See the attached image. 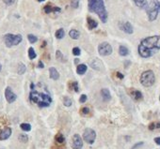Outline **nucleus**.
Returning a JSON list of instances; mask_svg holds the SVG:
<instances>
[{
    "label": "nucleus",
    "instance_id": "7c9ffc66",
    "mask_svg": "<svg viewBox=\"0 0 160 149\" xmlns=\"http://www.w3.org/2000/svg\"><path fill=\"white\" fill-rule=\"evenodd\" d=\"M19 141L22 142H28V135H25V134H20V135H19Z\"/></svg>",
    "mask_w": 160,
    "mask_h": 149
},
{
    "label": "nucleus",
    "instance_id": "a878e982",
    "mask_svg": "<svg viewBox=\"0 0 160 149\" xmlns=\"http://www.w3.org/2000/svg\"><path fill=\"white\" fill-rule=\"evenodd\" d=\"M36 56H37V55H36V53H35L34 49L32 48V47H30V48L28 49V57H29V59L33 60V59H35V58H36Z\"/></svg>",
    "mask_w": 160,
    "mask_h": 149
},
{
    "label": "nucleus",
    "instance_id": "79ce46f5",
    "mask_svg": "<svg viewBox=\"0 0 160 149\" xmlns=\"http://www.w3.org/2000/svg\"><path fill=\"white\" fill-rule=\"evenodd\" d=\"M38 66H39V68L42 69V68L44 67V65L42 64V61H39V65H38Z\"/></svg>",
    "mask_w": 160,
    "mask_h": 149
},
{
    "label": "nucleus",
    "instance_id": "5701e85b",
    "mask_svg": "<svg viewBox=\"0 0 160 149\" xmlns=\"http://www.w3.org/2000/svg\"><path fill=\"white\" fill-rule=\"evenodd\" d=\"M55 36H56V38H57V40H61V38H63L64 36H65V32H64V30L62 28H60V29H57L56 31Z\"/></svg>",
    "mask_w": 160,
    "mask_h": 149
},
{
    "label": "nucleus",
    "instance_id": "f8f14e48",
    "mask_svg": "<svg viewBox=\"0 0 160 149\" xmlns=\"http://www.w3.org/2000/svg\"><path fill=\"white\" fill-rule=\"evenodd\" d=\"M5 98L9 103H12L16 100L17 96L13 93V91H12L10 87H7L5 90Z\"/></svg>",
    "mask_w": 160,
    "mask_h": 149
},
{
    "label": "nucleus",
    "instance_id": "c85d7f7f",
    "mask_svg": "<svg viewBox=\"0 0 160 149\" xmlns=\"http://www.w3.org/2000/svg\"><path fill=\"white\" fill-rule=\"evenodd\" d=\"M160 128V123L159 122H153L149 125V129L150 131H153L156 128Z\"/></svg>",
    "mask_w": 160,
    "mask_h": 149
},
{
    "label": "nucleus",
    "instance_id": "72a5a7b5",
    "mask_svg": "<svg viewBox=\"0 0 160 149\" xmlns=\"http://www.w3.org/2000/svg\"><path fill=\"white\" fill-rule=\"evenodd\" d=\"M43 10H44V12H45V13H50V12L53 11V7H51L50 5H47L44 7Z\"/></svg>",
    "mask_w": 160,
    "mask_h": 149
},
{
    "label": "nucleus",
    "instance_id": "f3484780",
    "mask_svg": "<svg viewBox=\"0 0 160 149\" xmlns=\"http://www.w3.org/2000/svg\"><path fill=\"white\" fill-rule=\"evenodd\" d=\"M133 2L135 3L137 7H138L139 9H146L147 5H148L147 0H133Z\"/></svg>",
    "mask_w": 160,
    "mask_h": 149
},
{
    "label": "nucleus",
    "instance_id": "dca6fc26",
    "mask_svg": "<svg viewBox=\"0 0 160 149\" xmlns=\"http://www.w3.org/2000/svg\"><path fill=\"white\" fill-rule=\"evenodd\" d=\"M91 67H92L93 69L101 70L102 69H103V63H102V61H100L99 59H94V60L91 63Z\"/></svg>",
    "mask_w": 160,
    "mask_h": 149
},
{
    "label": "nucleus",
    "instance_id": "c03bdc74",
    "mask_svg": "<svg viewBox=\"0 0 160 149\" xmlns=\"http://www.w3.org/2000/svg\"><path fill=\"white\" fill-rule=\"evenodd\" d=\"M37 1H39V2H43L44 0H37Z\"/></svg>",
    "mask_w": 160,
    "mask_h": 149
},
{
    "label": "nucleus",
    "instance_id": "9b49d317",
    "mask_svg": "<svg viewBox=\"0 0 160 149\" xmlns=\"http://www.w3.org/2000/svg\"><path fill=\"white\" fill-rule=\"evenodd\" d=\"M72 147L74 149H81L83 147V141L80 135L74 134L72 138Z\"/></svg>",
    "mask_w": 160,
    "mask_h": 149
},
{
    "label": "nucleus",
    "instance_id": "393cba45",
    "mask_svg": "<svg viewBox=\"0 0 160 149\" xmlns=\"http://www.w3.org/2000/svg\"><path fill=\"white\" fill-rule=\"evenodd\" d=\"M69 86H70V89L74 90V91H75V92H78L79 88H78V83L77 82H71L69 83Z\"/></svg>",
    "mask_w": 160,
    "mask_h": 149
},
{
    "label": "nucleus",
    "instance_id": "7ed1b4c3",
    "mask_svg": "<svg viewBox=\"0 0 160 149\" xmlns=\"http://www.w3.org/2000/svg\"><path fill=\"white\" fill-rule=\"evenodd\" d=\"M29 100L33 103H35V104H38V106L40 108L48 107L51 104V102H52V99H51V97L49 95L40 93L37 91L30 92Z\"/></svg>",
    "mask_w": 160,
    "mask_h": 149
},
{
    "label": "nucleus",
    "instance_id": "cd10ccee",
    "mask_svg": "<svg viewBox=\"0 0 160 149\" xmlns=\"http://www.w3.org/2000/svg\"><path fill=\"white\" fill-rule=\"evenodd\" d=\"M72 100L69 98V97H64V99H63V104L64 106H66V107H70L72 105Z\"/></svg>",
    "mask_w": 160,
    "mask_h": 149
},
{
    "label": "nucleus",
    "instance_id": "a19ab883",
    "mask_svg": "<svg viewBox=\"0 0 160 149\" xmlns=\"http://www.w3.org/2000/svg\"><path fill=\"white\" fill-rule=\"evenodd\" d=\"M155 142H156V145H160V137H156V138H155Z\"/></svg>",
    "mask_w": 160,
    "mask_h": 149
},
{
    "label": "nucleus",
    "instance_id": "6ab92c4d",
    "mask_svg": "<svg viewBox=\"0 0 160 149\" xmlns=\"http://www.w3.org/2000/svg\"><path fill=\"white\" fill-rule=\"evenodd\" d=\"M87 69H88V67L85 64H80L77 66V68H76V72H77V74H79V75H83L86 73Z\"/></svg>",
    "mask_w": 160,
    "mask_h": 149
},
{
    "label": "nucleus",
    "instance_id": "412c9836",
    "mask_svg": "<svg viewBox=\"0 0 160 149\" xmlns=\"http://www.w3.org/2000/svg\"><path fill=\"white\" fill-rule=\"evenodd\" d=\"M69 36L71 38H73V40H77L80 37V33L76 29H72L69 32Z\"/></svg>",
    "mask_w": 160,
    "mask_h": 149
},
{
    "label": "nucleus",
    "instance_id": "423d86ee",
    "mask_svg": "<svg viewBox=\"0 0 160 149\" xmlns=\"http://www.w3.org/2000/svg\"><path fill=\"white\" fill-rule=\"evenodd\" d=\"M140 83L145 86V87H150L153 86V83L156 82V75L153 73V71L149 69V70H145L142 74L140 75Z\"/></svg>",
    "mask_w": 160,
    "mask_h": 149
},
{
    "label": "nucleus",
    "instance_id": "ea45409f",
    "mask_svg": "<svg viewBox=\"0 0 160 149\" xmlns=\"http://www.w3.org/2000/svg\"><path fill=\"white\" fill-rule=\"evenodd\" d=\"M116 76L118 77L119 79H121H121H124V74H121V72H119V71H117V72H116Z\"/></svg>",
    "mask_w": 160,
    "mask_h": 149
},
{
    "label": "nucleus",
    "instance_id": "2eb2a0df",
    "mask_svg": "<svg viewBox=\"0 0 160 149\" xmlns=\"http://www.w3.org/2000/svg\"><path fill=\"white\" fill-rule=\"evenodd\" d=\"M49 76H50V78L51 79H53V80H57L60 78V73H59V71L57 70L56 68L52 67V68H50L49 69Z\"/></svg>",
    "mask_w": 160,
    "mask_h": 149
},
{
    "label": "nucleus",
    "instance_id": "c756f323",
    "mask_svg": "<svg viewBox=\"0 0 160 149\" xmlns=\"http://www.w3.org/2000/svg\"><path fill=\"white\" fill-rule=\"evenodd\" d=\"M28 40L29 41L30 43H35L38 41V38L35 35H33V34H29L28 36Z\"/></svg>",
    "mask_w": 160,
    "mask_h": 149
},
{
    "label": "nucleus",
    "instance_id": "473e14b6",
    "mask_svg": "<svg viewBox=\"0 0 160 149\" xmlns=\"http://www.w3.org/2000/svg\"><path fill=\"white\" fill-rule=\"evenodd\" d=\"M73 54H74V55H75V56H78V55H80V54H81V51H80V49H79L78 47H74V48L73 49Z\"/></svg>",
    "mask_w": 160,
    "mask_h": 149
},
{
    "label": "nucleus",
    "instance_id": "b1692460",
    "mask_svg": "<svg viewBox=\"0 0 160 149\" xmlns=\"http://www.w3.org/2000/svg\"><path fill=\"white\" fill-rule=\"evenodd\" d=\"M25 69H27V68H25V64H23V63H20V64L18 65V69H17L18 74H20V75L24 74V73L25 72Z\"/></svg>",
    "mask_w": 160,
    "mask_h": 149
},
{
    "label": "nucleus",
    "instance_id": "58836bf2",
    "mask_svg": "<svg viewBox=\"0 0 160 149\" xmlns=\"http://www.w3.org/2000/svg\"><path fill=\"white\" fill-rule=\"evenodd\" d=\"M15 0H3V2L6 4V5H8V6H10L14 3Z\"/></svg>",
    "mask_w": 160,
    "mask_h": 149
},
{
    "label": "nucleus",
    "instance_id": "a18cd8bd",
    "mask_svg": "<svg viewBox=\"0 0 160 149\" xmlns=\"http://www.w3.org/2000/svg\"><path fill=\"white\" fill-rule=\"evenodd\" d=\"M1 69H2V66H1V64H0V71H1Z\"/></svg>",
    "mask_w": 160,
    "mask_h": 149
},
{
    "label": "nucleus",
    "instance_id": "9d476101",
    "mask_svg": "<svg viewBox=\"0 0 160 149\" xmlns=\"http://www.w3.org/2000/svg\"><path fill=\"white\" fill-rule=\"evenodd\" d=\"M119 27L121 31H124V33L128 35H131L134 33V27L129 22H120Z\"/></svg>",
    "mask_w": 160,
    "mask_h": 149
},
{
    "label": "nucleus",
    "instance_id": "39448f33",
    "mask_svg": "<svg viewBox=\"0 0 160 149\" xmlns=\"http://www.w3.org/2000/svg\"><path fill=\"white\" fill-rule=\"evenodd\" d=\"M145 10L147 12V15H148L149 21H156L158 14L160 13V1H158V0H152L151 3L147 5Z\"/></svg>",
    "mask_w": 160,
    "mask_h": 149
},
{
    "label": "nucleus",
    "instance_id": "4468645a",
    "mask_svg": "<svg viewBox=\"0 0 160 149\" xmlns=\"http://www.w3.org/2000/svg\"><path fill=\"white\" fill-rule=\"evenodd\" d=\"M101 96L104 101H109L111 100V94L107 88H103L101 90Z\"/></svg>",
    "mask_w": 160,
    "mask_h": 149
},
{
    "label": "nucleus",
    "instance_id": "e433bc0d",
    "mask_svg": "<svg viewBox=\"0 0 160 149\" xmlns=\"http://www.w3.org/2000/svg\"><path fill=\"white\" fill-rule=\"evenodd\" d=\"M79 101H80L81 103H84V102H86V101H87V96H86L85 94H82V95L80 96Z\"/></svg>",
    "mask_w": 160,
    "mask_h": 149
},
{
    "label": "nucleus",
    "instance_id": "ddd939ff",
    "mask_svg": "<svg viewBox=\"0 0 160 149\" xmlns=\"http://www.w3.org/2000/svg\"><path fill=\"white\" fill-rule=\"evenodd\" d=\"M129 95H130L131 98L134 100H136V101H139V100H141L143 99L142 93L140 91H138V90H137V89H130L129 90Z\"/></svg>",
    "mask_w": 160,
    "mask_h": 149
},
{
    "label": "nucleus",
    "instance_id": "49530a36",
    "mask_svg": "<svg viewBox=\"0 0 160 149\" xmlns=\"http://www.w3.org/2000/svg\"><path fill=\"white\" fill-rule=\"evenodd\" d=\"M52 149H59V148H57V147H56V146H54V147H53Z\"/></svg>",
    "mask_w": 160,
    "mask_h": 149
},
{
    "label": "nucleus",
    "instance_id": "0eeeda50",
    "mask_svg": "<svg viewBox=\"0 0 160 149\" xmlns=\"http://www.w3.org/2000/svg\"><path fill=\"white\" fill-rule=\"evenodd\" d=\"M4 42L6 46L10 48L12 46H16L20 43L23 40L21 35H13V34H6L4 36Z\"/></svg>",
    "mask_w": 160,
    "mask_h": 149
},
{
    "label": "nucleus",
    "instance_id": "4be33fe9",
    "mask_svg": "<svg viewBox=\"0 0 160 149\" xmlns=\"http://www.w3.org/2000/svg\"><path fill=\"white\" fill-rule=\"evenodd\" d=\"M55 140L57 144H59V145H62L63 142H65V138H64V136L61 133H57L55 137Z\"/></svg>",
    "mask_w": 160,
    "mask_h": 149
},
{
    "label": "nucleus",
    "instance_id": "f257e3e1",
    "mask_svg": "<svg viewBox=\"0 0 160 149\" xmlns=\"http://www.w3.org/2000/svg\"><path fill=\"white\" fill-rule=\"evenodd\" d=\"M160 50V36L147 37L140 41L138 47V55L143 58L152 57Z\"/></svg>",
    "mask_w": 160,
    "mask_h": 149
},
{
    "label": "nucleus",
    "instance_id": "37998d69",
    "mask_svg": "<svg viewBox=\"0 0 160 149\" xmlns=\"http://www.w3.org/2000/svg\"><path fill=\"white\" fill-rule=\"evenodd\" d=\"M31 89H34V83H31Z\"/></svg>",
    "mask_w": 160,
    "mask_h": 149
},
{
    "label": "nucleus",
    "instance_id": "2f4dec72",
    "mask_svg": "<svg viewBox=\"0 0 160 149\" xmlns=\"http://www.w3.org/2000/svg\"><path fill=\"white\" fill-rule=\"evenodd\" d=\"M71 6L74 9H77L79 6V0H71Z\"/></svg>",
    "mask_w": 160,
    "mask_h": 149
},
{
    "label": "nucleus",
    "instance_id": "1a4fd4ad",
    "mask_svg": "<svg viewBox=\"0 0 160 149\" xmlns=\"http://www.w3.org/2000/svg\"><path fill=\"white\" fill-rule=\"evenodd\" d=\"M83 139L89 145H92L96 139V132L92 128H86L84 133H83Z\"/></svg>",
    "mask_w": 160,
    "mask_h": 149
},
{
    "label": "nucleus",
    "instance_id": "aec40b11",
    "mask_svg": "<svg viewBox=\"0 0 160 149\" xmlns=\"http://www.w3.org/2000/svg\"><path fill=\"white\" fill-rule=\"evenodd\" d=\"M119 54L121 56H126L129 55V50L124 45H121L119 47Z\"/></svg>",
    "mask_w": 160,
    "mask_h": 149
},
{
    "label": "nucleus",
    "instance_id": "bb28decb",
    "mask_svg": "<svg viewBox=\"0 0 160 149\" xmlns=\"http://www.w3.org/2000/svg\"><path fill=\"white\" fill-rule=\"evenodd\" d=\"M20 128L24 131H30V129H31V126H30V124H28V123H22L20 125Z\"/></svg>",
    "mask_w": 160,
    "mask_h": 149
},
{
    "label": "nucleus",
    "instance_id": "c9c22d12",
    "mask_svg": "<svg viewBox=\"0 0 160 149\" xmlns=\"http://www.w3.org/2000/svg\"><path fill=\"white\" fill-rule=\"evenodd\" d=\"M56 56H57V59H59V60H62L63 59L62 53H61L60 51H59V50L56 52Z\"/></svg>",
    "mask_w": 160,
    "mask_h": 149
},
{
    "label": "nucleus",
    "instance_id": "20e7f679",
    "mask_svg": "<svg viewBox=\"0 0 160 149\" xmlns=\"http://www.w3.org/2000/svg\"><path fill=\"white\" fill-rule=\"evenodd\" d=\"M12 132L10 122L8 117L0 113V141L8 140Z\"/></svg>",
    "mask_w": 160,
    "mask_h": 149
},
{
    "label": "nucleus",
    "instance_id": "de8ad7c7",
    "mask_svg": "<svg viewBox=\"0 0 160 149\" xmlns=\"http://www.w3.org/2000/svg\"><path fill=\"white\" fill-rule=\"evenodd\" d=\"M159 100H160V97H159Z\"/></svg>",
    "mask_w": 160,
    "mask_h": 149
},
{
    "label": "nucleus",
    "instance_id": "f03ea898",
    "mask_svg": "<svg viewBox=\"0 0 160 149\" xmlns=\"http://www.w3.org/2000/svg\"><path fill=\"white\" fill-rule=\"evenodd\" d=\"M89 10L97 14L103 23L107 22L108 14L104 0H89Z\"/></svg>",
    "mask_w": 160,
    "mask_h": 149
},
{
    "label": "nucleus",
    "instance_id": "f704fd0d",
    "mask_svg": "<svg viewBox=\"0 0 160 149\" xmlns=\"http://www.w3.org/2000/svg\"><path fill=\"white\" fill-rule=\"evenodd\" d=\"M80 113H81V114H83V115H86V114H89V108H88V107L82 108L81 111H80Z\"/></svg>",
    "mask_w": 160,
    "mask_h": 149
},
{
    "label": "nucleus",
    "instance_id": "6e6552de",
    "mask_svg": "<svg viewBox=\"0 0 160 149\" xmlns=\"http://www.w3.org/2000/svg\"><path fill=\"white\" fill-rule=\"evenodd\" d=\"M113 52L112 46L108 42H102L98 46V53L102 56L110 55Z\"/></svg>",
    "mask_w": 160,
    "mask_h": 149
},
{
    "label": "nucleus",
    "instance_id": "a211bd4d",
    "mask_svg": "<svg viewBox=\"0 0 160 149\" xmlns=\"http://www.w3.org/2000/svg\"><path fill=\"white\" fill-rule=\"evenodd\" d=\"M87 22H88V27H89V29H94L98 27V23L95 20H93V19L91 18V17L87 18Z\"/></svg>",
    "mask_w": 160,
    "mask_h": 149
},
{
    "label": "nucleus",
    "instance_id": "4c0bfd02",
    "mask_svg": "<svg viewBox=\"0 0 160 149\" xmlns=\"http://www.w3.org/2000/svg\"><path fill=\"white\" fill-rule=\"evenodd\" d=\"M143 144H144V142H137V144L135 145H134L131 149H138V148H139L140 146H142L143 145Z\"/></svg>",
    "mask_w": 160,
    "mask_h": 149
}]
</instances>
